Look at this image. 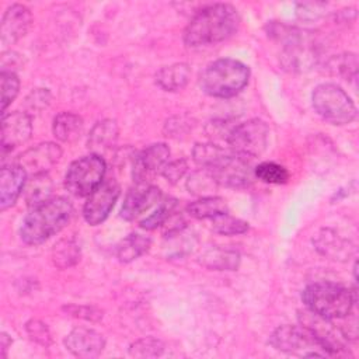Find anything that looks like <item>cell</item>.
<instances>
[{
    "mask_svg": "<svg viewBox=\"0 0 359 359\" xmlns=\"http://www.w3.org/2000/svg\"><path fill=\"white\" fill-rule=\"evenodd\" d=\"M240 24L237 10L227 3H215L199 10L184 31L188 46L217 43L231 36Z\"/></svg>",
    "mask_w": 359,
    "mask_h": 359,
    "instance_id": "obj_1",
    "label": "cell"
},
{
    "mask_svg": "<svg viewBox=\"0 0 359 359\" xmlns=\"http://www.w3.org/2000/svg\"><path fill=\"white\" fill-rule=\"evenodd\" d=\"M73 205L63 196L49 198L48 201L31 208L24 217L20 236L25 244L38 245L53 234L59 233L70 220Z\"/></svg>",
    "mask_w": 359,
    "mask_h": 359,
    "instance_id": "obj_2",
    "label": "cell"
},
{
    "mask_svg": "<svg viewBox=\"0 0 359 359\" xmlns=\"http://www.w3.org/2000/svg\"><path fill=\"white\" fill-rule=\"evenodd\" d=\"M306 309L327 320L345 318L356 303V292L334 282H314L302 293Z\"/></svg>",
    "mask_w": 359,
    "mask_h": 359,
    "instance_id": "obj_3",
    "label": "cell"
},
{
    "mask_svg": "<svg viewBox=\"0 0 359 359\" xmlns=\"http://www.w3.org/2000/svg\"><path fill=\"white\" fill-rule=\"evenodd\" d=\"M250 69L236 59H217L209 63L199 77L201 88L212 97L230 98L248 83Z\"/></svg>",
    "mask_w": 359,
    "mask_h": 359,
    "instance_id": "obj_4",
    "label": "cell"
},
{
    "mask_svg": "<svg viewBox=\"0 0 359 359\" xmlns=\"http://www.w3.org/2000/svg\"><path fill=\"white\" fill-rule=\"evenodd\" d=\"M271 34H276L278 38L283 39L285 42V50L282 53V63L285 69L292 72H303L316 63V43L309 32L285 27L282 24H272Z\"/></svg>",
    "mask_w": 359,
    "mask_h": 359,
    "instance_id": "obj_5",
    "label": "cell"
},
{
    "mask_svg": "<svg viewBox=\"0 0 359 359\" xmlns=\"http://www.w3.org/2000/svg\"><path fill=\"white\" fill-rule=\"evenodd\" d=\"M316 112L332 125H346L356 118V107L351 97L337 84L324 83L311 94Z\"/></svg>",
    "mask_w": 359,
    "mask_h": 359,
    "instance_id": "obj_6",
    "label": "cell"
},
{
    "mask_svg": "<svg viewBox=\"0 0 359 359\" xmlns=\"http://www.w3.org/2000/svg\"><path fill=\"white\" fill-rule=\"evenodd\" d=\"M105 170V161L98 154L77 158L67 168L65 187L74 196H88L104 181Z\"/></svg>",
    "mask_w": 359,
    "mask_h": 359,
    "instance_id": "obj_7",
    "label": "cell"
},
{
    "mask_svg": "<svg viewBox=\"0 0 359 359\" xmlns=\"http://www.w3.org/2000/svg\"><path fill=\"white\" fill-rule=\"evenodd\" d=\"M269 345L287 353L302 356H325L324 348L317 337L304 325H280L269 337Z\"/></svg>",
    "mask_w": 359,
    "mask_h": 359,
    "instance_id": "obj_8",
    "label": "cell"
},
{
    "mask_svg": "<svg viewBox=\"0 0 359 359\" xmlns=\"http://www.w3.org/2000/svg\"><path fill=\"white\" fill-rule=\"evenodd\" d=\"M268 137V125L261 119H250L234 126L226 140L233 153L244 157H257L266 149Z\"/></svg>",
    "mask_w": 359,
    "mask_h": 359,
    "instance_id": "obj_9",
    "label": "cell"
},
{
    "mask_svg": "<svg viewBox=\"0 0 359 359\" xmlns=\"http://www.w3.org/2000/svg\"><path fill=\"white\" fill-rule=\"evenodd\" d=\"M206 170L210 171L219 185L230 188L248 187L254 174L247 157L236 153H224Z\"/></svg>",
    "mask_w": 359,
    "mask_h": 359,
    "instance_id": "obj_10",
    "label": "cell"
},
{
    "mask_svg": "<svg viewBox=\"0 0 359 359\" xmlns=\"http://www.w3.org/2000/svg\"><path fill=\"white\" fill-rule=\"evenodd\" d=\"M121 194V188L114 178L104 180L87 198L83 216L86 222L91 226H97L102 223L109 212L112 210L115 202L118 201Z\"/></svg>",
    "mask_w": 359,
    "mask_h": 359,
    "instance_id": "obj_11",
    "label": "cell"
},
{
    "mask_svg": "<svg viewBox=\"0 0 359 359\" xmlns=\"http://www.w3.org/2000/svg\"><path fill=\"white\" fill-rule=\"evenodd\" d=\"M170 158V149L165 143H154L140 151L133 161V181L136 184H149V181L164 168Z\"/></svg>",
    "mask_w": 359,
    "mask_h": 359,
    "instance_id": "obj_12",
    "label": "cell"
},
{
    "mask_svg": "<svg viewBox=\"0 0 359 359\" xmlns=\"http://www.w3.org/2000/svg\"><path fill=\"white\" fill-rule=\"evenodd\" d=\"M32 133L31 116L25 112L14 111L3 114L1 118V150L3 154L24 144Z\"/></svg>",
    "mask_w": 359,
    "mask_h": 359,
    "instance_id": "obj_13",
    "label": "cell"
},
{
    "mask_svg": "<svg viewBox=\"0 0 359 359\" xmlns=\"http://www.w3.org/2000/svg\"><path fill=\"white\" fill-rule=\"evenodd\" d=\"M32 24V14L24 4H11L1 18V43L4 46L13 45L21 39Z\"/></svg>",
    "mask_w": 359,
    "mask_h": 359,
    "instance_id": "obj_14",
    "label": "cell"
},
{
    "mask_svg": "<svg viewBox=\"0 0 359 359\" xmlns=\"http://www.w3.org/2000/svg\"><path fill=\"white\" fill-rule=\"evenodd\" d=\"M60 156L62 150L56 143L45 142L24 151L18 157L17 164H20L27 172H31L34 175L46 172L52 165L59 161Z\"/></svg>",
    "mask_w": 359,
    "mask_h": 359,
    "instance_id": "obj_15",
    "label": "cell"
},
{
    "mask_svg": "<svg viewBox=\"0 0 359 359\" xmlns=\"http://www.w3.org/2000/svg\"><path fill=\"white\" fill-rule=\"evenodd\" d=\"M65 346L77 358H97L105 346V339L95 330L79 327L66 335Z\"/></svg>",
    "mask_w": 359,
    "mask_h": 359,
    "instance_id": "obj_16",
    "label": "cell"
},
{
    "mask_svg": "<svg viewBox=\"0 0 359 359\" xmlns=\"http://www.w3.org/2000/svg\"><path fill=\"white\" fill-rule=\"evenodd\" d=\"M161 191L160 188L150 184H136L132 188L123 201L121 216L125 220H133L140 216L144 210L150 209L154 203L160 202Z\"/></svg>",
    "mask_w": 359,
    "mask_h": 359,
    "instance_id": "obj_17",
    "label": "cell"
},
{
    "mask_svg": "<svg viewBox=\"0 0 359 359\" xmlns=\"http://www.w3.org/2000/svg\"><path fill=\"white\" fill-rule=\"evenodd\" d=\"M27 184V171L20 164L3 165L0 172V209L6 210L18 199Z\"/></svg>",
    "mask_w": 359,
    "mask_h": 359,
    "instance_id": "obj_18",
    "label": "cell"
},
{
    "mask_svg": "<svg viewBox=\"0 0 359 359\" xmlns=\"http://www.w3.org/2000/svg\"><path fill=\"white\" fill-rule=\"evenodd\" d=\"M189 77L191 69L187 63H172L156 73V83L165 91H178L188 84Z\"/></svg>",
    "mask_w": 359,
    "mask_h": 359,
    "instance_id": "obj_19",
    "label": "cell"
},
{
    "mask_svg": "<svg viewBox=\"0 0 359 359\" xmlns=\"http://www.w3.org/2000/svg\"><path fill=\"white\" fill-rule=\"evenodd\" d=\"M118 139V126L115 121L111 119H104L97 122L90 135H88V149H91L93 151L98 153V151H104L109 147H112V144L116 142Z\"/></svg>",
    "mask_w": 359,
    "mask_h": 359,
    "instance_id": "obj_20",
    "label": "cell"
},
{
    "mask_svg": "<svg viewBox=\"0 0 359 359\" xmlns=\"http://www.w3.org/2000/svg\"><path fill=\"white\" fill-rule=\"evenodd\" d=\"M199 262L206 268L216 269V271H233L238 266L240 255L237 251L230 248H210L206 250L202 255Z\"/></svg>",
    "mask_w": 359,
    "mask_h": 359,
    "instance_id": "obj_21",
    "label": "cell"
},
{
    "mask_svg": "<svg viewBox=\"0 0 359 359\" xmlns=\"http://www.w3.org/2000/svg\"><path fill=\"white\" fill-rule=\"evenodd\" d=\"M52 130L60 142H73L83 130V119L73 112H60L53 119Z\"/></svg>",
    "mask_w": 359,
    "mask_h": 359,
    "instance_id": "obj_22",
    "label": "cell"
},
{
    "mask_svg": "<svg viewBox=\"0 0 359 359\" xmlns=\"http://www.w3.org/2000/svg\"><path fill=\"white\" fill-rule=\"evenodd\" d=\"M229 208L223 198L220 196H202L201 199L191 202L187 206V212L195 219H213L219 215L227 213Z\"/></svg>",
    "mask_w": 359,
    "mask_h": 359,
    "instance_id": "obj_23",
    "label": "cell"
},
{
    "mask_svg": "<svg viewBox=\"0 0 359 359\" xmlns=\"http://www.w3.org/2000/svg\"><path fill=\"white\" fill-rule=\"evenodd\" d=\"M52 180L46 172L34 174L25 184V201L28 206L39 205L50 198L52 194Z\"/></svg>",
    "mask_w": 359,
    "mask_h": 359,
    "instance_id": "obj_24",
    "label": "cell"
},
{
    "mask_svg": "<svg viewBox=\"0 0 359 359\" xmlns=\"http://www.w3.org/2000/svg\"><path fill=\"white\" fill-rule=\"evenodd\" d=\"M150 243L151 240L149 237L139 233H132L116 245V258L121 262H130L143 255L149 250Z\"/></svg>",
    "mask_w": 359,
    "mask_h": 359,
    "instance_id": "obj_25",
    "label": "cell"
},
{
    "mask_svg": "<svg viewBox=\"0 0 359 359\" xmlns=\"http://www.w3.org/2000/svg\"><path fill=\"white\" fill-rule=\"evenodd\" d=\"M316 244V248L327 257H331L332 259L344 258L349 255V247L345 240L338 237L334 231L331 230H323L320 234H317L316 240H313Z\"/></svg>",
    "mask_w": 359,
    "mask_h": 359,
    "instance_id": "obj_26",
    "label": "cell"
},
{
    "mask_svg": "<svg viewBox=\"0 0 359 359\" xmlns=\"http://www.w3.org/2000/svg\"><path fill=\"white\" fill-rule=\"evenodd\" d=\"M79 259H80V247L74 240L65 238L55 244L52 250V261L57 268L60 269L69 268L74 265Z\"/></svg>",
    "mask_w": 359,
    "mask_h": 359,
    "instance_id": "obj_27",
    "label": "cell"
},
{
    "mask_svg": "<svg viewBox=\"0 0 359 359\" xmlns=\"http://www.w3.org/2000/svg\"><path fill=\"white\" fill-rule=\"evenodd\" d=\"M254 175L261 180L262 182L266 184H275V185H280L285 184L289 180V172L287 170L273 161H264L259 163L255 168H254Z\"/></svg>",
    "mask_w": 359,
    "mask_h": 359,
    "instance_id": "obj_28",
    "label": "cell"
},
{
    "mask_svg": "<svg viewBox=\"0 0 359 359\" xmlns=\"http://www.w3.org/2000/svg\"><path fill=\"white\" fill-rule=\"evenodd\" d=\"M175 208H177L175 199L168 198L165 201H161L158 208L153 213H150L147 217L140 220V227L146 229V230L157 229L158 226L164 224L170 219V216H171V213H174Z\"/></svg>",
    "mask_w": 359,
    "mask_h": 359,
    "instance_id": "obj_29",
    "label": "cell"
},
{
    "mask_svg": "<svg viewBox=\"0 0 359 359\" xmlns=\"http://www.w3.org/2000/svg\"><path fill=\"white\" fill-rule=\"evenodd\" d=\"M212 229L223 236H236L245 233L248 230V223L233 217L229 213H223L212 219Z\"/></svg>",
    "mask_w": 359,
    "mask_h": 359,
    "instance_id": "obj_30",
    "label": "cell"
},
{
    "mask_svg": "<svg viewBox=\"0 0 359 359\" xmlns=\"http://www.w3.org/2000/svg\"><path fill=\"white\" fill-rule=\"evenodd\" d=\"M164 351V344L154 337H144L129 346V355L133 358H156Z\"/></svg>",
    "mask_w": 359,
    "mask_h": 359,
    "instance_id": "obj_31",
    "label": "cell"
},
{
    "mask_svg": "<svg viewBox=\"0 0 359 359\" xmlns=\"http://www.w3.org/2000/svg\"><path fill=\"white\" fill-rule=\"evenodd\" d=\"M219 184L213 178L209 170L201 168L191 174V177L187 181V188L189 192L195 195H205L208 192H212Z\"/></svg>",
    "mask_w": 359,
    "mask_h": 359,
    "instance_id": "obj_32",
    "label": "cell"
},
{
    "mask_svg": "<svg viewBox=\"0 0 359 359\" xmlns=\"http://www.w3.org/2000/svg\"><path fill=\"white\" fill-rule=\"evenodd\" d=\"M0 86H1V112L6 114L7 107L14 101V98L18 94L20 80L14 72H1Z\"/></svg>",
    "mask_w": 359,
    "mask_h": 359,
    "instance_id": "obj_33",
    "label": "cell"
},
{
    "mask_svg": "<svg viewBox=\"0 0 359 359\" xmlns=\"http://www.w3.org/2000/svg\"><path fill=\"white\" fill-rule=\"evenodd\" d=\"M226 151L219 147L217 144H212V143H198L195 147H194V160L202 165L203 168H208L210 167L220 156H223Z\"/></svg>",
    "mask_w": 359,
    "mask_h": 359,
    "instance_id": "obj_34",
    "label": "cell"
},
{
    "mask_svg": "<svg viewBox=\"0 0 359 359\" xmlns=\"http://www.w3.org/2000/svg\"><path fill=\"white\" fill-rule=\"evenodd\" d=\"M50 102V93L46 88H35L25 98V107L32 112H39Z\"/></svg>",
    "mask_w": 359,
    "mask_h": 359,
    "instance_id": "obj_35",
    "label": "cell"
},
{
    "mask_svg": "<svg viewBox=\"0 0 359 359\" xmlns=\"http://www.w3.org/2000/svg\"><path fill=\"white\" fill-rule=\"evenodd\" d=\"M27 332L29 335V338L43 346H48L50 344V332L46 327V324H43L39 320H31L27 323Z\"/></svg>",
    "mask_w": 359,
    "mask_h": 359,
    "instance_id": "obj_36",
    "label": "cell"
},
{
    "mask_svg": "<svg viewBox=\"0 0 359 359\" xmlns=\"http://www.w3.org/2000/svg\"><path fill=\"white\" fill-rule=\"evenodd\" d=\"M325 4L324 3H299L296 13L300 20L313 21L320 18L324 14Z\"/></svg>",
    "mask_w": 359,
    "mask_h": 359,
    "instance_id": "obj_37",
    "label": "cell"
},
{
    "mask_svg": "<svg viewBox=\"0 0 359 359\" xmlns=\"http://www.w3.org/2000/svg\"><path fill=\"white\" fill-rule=\"evenodd\" d=\"M188 168V164L184 158H180V160H175V161H171V163H167L164 165V168L161 170L164 178L167 181H170L171 184H175L180 178H182V175L185 174Z\"/></svg>",
    "mask_w": 359,
    "mask_h": 359,
    "instance_id": "obj_38",
    "label": "cell"
},
{
    "mask_svg": "<svg viewBox=\"0 0 359 359\" xmlns=\"http://www.w3.org/2000/svg\"><path fill=\"white\" fill-rule=\"evenodd\" d=\"M356 67H358V60L356 56L353 53H346L342 55L338 60H337V70L341 76L351 79V77H356Z\"/></svg>",
    "mask_w": 359,
    "mask_h": 359,
    "instance_id": "obj_39",
    "label": "cell"
},
{
    "mask_svg": "<svg viewBox=\"0 0 359 359\" xmlns=\"http://www.w3.org/2000/svg\"><path fill=\"white\" fill-rule=\"evenodd\" d=\"M66 311L74 317L84 318L88 321H97L102 317L101 310H98L95 307H90V306H69V307H66Z\"/></svg>",
    "mask_w": 359,
    "mask_h": 359,
    "instance_id": "obj_40",
    "label": "cell"
},
{
    "mask_svg": "<svg viewBox=\"0 0 359 359\" xmlns=\"http://www.w3.org/2000/svg\"><path fill=\"white\" fill-rule=\"evenodd\" d=\"M0 339H1V351H3V358H6V355H7V349H8V345H11V339L8 338V335H7L6 332H3V334H1Z\"/></svg>",
    "mask_w": 359,
    "mask_h": 359,
    "instance_id": "obj_41",
    "label": "cell"
}]
</instances>
